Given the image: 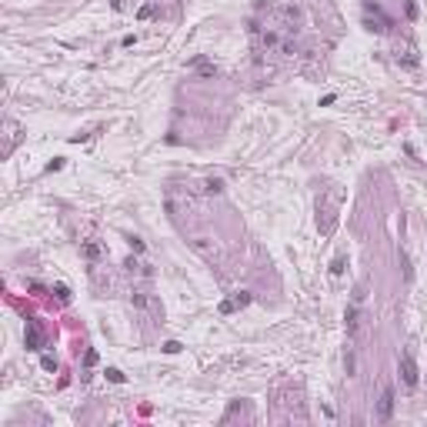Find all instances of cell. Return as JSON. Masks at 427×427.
<instances>
[{
    "instance_id": "obj_1",
    "label": "cell",
    "mask_w": 427,
    "mask_h": 427,
    "mask_svg": "<svg viewBox=\"0 0 427 427\" xmlns=\"http://www.w3.org/2000/svg\"><path fill=\"white\" fill-rule=\"evenodd\" d=\"M364 14H367V30H377V34H387L390 27V17H384V10L377 3H364Z\"/></svg>"
},
{
    "instance_id": "obj_2",
    "label": "cell",
    "mask_w": 427,
    "mask_h": 427,
    "mask_svg": "<svg viewBox=\"0 0 427 427\" xmlns=\"http://www.w3.org/2000/svg\"><path fill=\"white\" fill-rule=\"evenodd\" d=\"M401 381H404V387H417V360H414V354L404 351L401 354Z\"/></svg>"
},
{
    "instance_id": "obj_3",
    "label": "cell",
    "mask_w": 427,
    "mask_h": 427,
    "mask_svg": "<svg viewBox=\"0 0 427 427\" xmlns=\"http://www.w3.org/2000/svg\"><path fill=\"white\" fill-rule=\"evenodd\" d=\"M377 417L381 421H390L394 417V387H384V394H381V404H377Z\"/></svg>"
},
{
    "instance_id": "obj_4",
    "label": "cell",
    "mask_w": 427,
    "mask_h": 427,
    "mask_svg": "<svg viewBox=\"0 0 427 427\" xmlns=\"http://www.w3.org/2000/svg\"><path fill=\"white\" fill-rule=\"evenodd\" d=\"M23 340H27L30 351H40V347H44V331H40L37 320H27V334H23Z\"/></svg>"
},
{
    "instance_id": "obj_5",
    "label": "cell",
    "mask_w": 427,
    "mask_h": 427,
    "mask_svg": "<svg viewBox=\"0 0 427 427\" xmlns=\"http://www.w3.org/2000/svg\"><path fill=\"white\" fill-rule=\"evenodd\" d=\"M247 304H250V294L241 291V294H234L230 300H224V304H221V314H234L237 307H247Z\"/></svg>"
},
{
    "instance_id": "obj_6",
    "label": "cell",
    "mask_w": 427,
    "mask_h": 427,
    "mask_svg": "<svg viewBox=\"0 0 427 427\" xmlns=\"http://www.w3.org/2000/svg\"><path fill=\"white\" fill-rule=\"evenodd\" d=\"M17 140H20V127L14 120H7V150H3V154H10V150L17 147Z\"/></svg>"
},
{
    "instance_id": "obj_7",
    "label": "cell",
    "mask_w": 427,
    "mask_h": 427,
    "mask_svg": "<svg viewBox=\"0 0 427 427\" xmlns=\"http://www.w3.org/2000/svg\"><path fill=\"white\" fill-rule=\"evenodd\" d=\"M357 324H360V314H357V307L347 311V334H357Z\"/></svg>"
},
{
    "instance_id": "obj_8",
    "label": "cell",
    "mask_w": 427,
    "mask_h": 427,
    "mask_svg": "<svg viewBox=\"0 0 427 427\" xmlns=\"http://www.w3.org/2000/svg\"><path fill=\"white\" fill-rule=\"evenodd\" d=\"M344 367H347V377H354L357 374V360H354V351L347 347V354H344Z\"/></svg>"
},
{
    "instance_id": "obj_9",
    "label": "cell",
    "mask_w": 427,
    "mask_h": 427,
    "mask_svg": "<svg viewBox=\"0 0 427 427\" xmlns=\"http://www.w3.org/2000/svg\"><path fill=\"white\" fill-rule=\"evenodd\" d=\"M54 294H57V300H60V304H67V300H70V291H67L64 284H57V287H54Z\"/></svg>"
},
{
    "instance_id": "obj_10",
    "label": "cell",
    "mask_w": 427,
    "mask_h": 427,
    "mask_svg": "<svg viewBox=\"0 0 427 427\" xmlns=\"http://www.w3.org/2000/svg\"><path fill=\"white\" fill-rule=\"evenodd\" d=\"M344 264H347V260H344V254H340V257H334V264H331V274H344Z\"/></svg>"
},
{
    "instance_id": "obj_11",
    "label": "cell",
    "mask_w": 427,
    "mask_h": 427,
    "mask_svg": "<svg viewBox=\"0 0 427 427\" xmlns=\"http://www.w3.org/2000/svg\"><path fill=\"white\" fill-rule=\"evenodd\" d=\"M107 377H111L113 384H124V374L117 371V367H107Z\"/></svg>"
},
{
    "instance_id": "obj_12",
    "label": "cell",
    "mask_w": 427,
    "mask_h": 427,
    "mask_svg": "<svg viewBox=\"0 0 427 427\" xmlns=\"http://www.w3.org/2000/svg\"><path fill=\"white\" fill-rule=\"evenodd\" d=\"M40 364H44V371H57V360L50 357V354H44V360H40Z\"/></svg>"
},
{
    "instance_id": "obj_13",
    "label": "cell",
    "mask_w": 427,
    "mask_h": 427,
    "mask_svg": "<svg viewBox=\"0 0 427 427\" xmlns=\"http://www.w3.org/2000/svg\"><path fill=\"white\" fill-rule=\"evenodd\" d=\"M164 351H167V354H177V351H180V344H177V340H167V344H164Z\"/></svg>"
},
{
    "instance_id": "obj_14",
    "label": "cell",
    "mask_w": 427,
    "mask_h": 427,
    "mask_svg": "<svg viewBox=\"0 0 427 427\" xmlns=\"http://www.w3.org/2000/svg\"><path fill=\"white\" fill-rule=\"evenodd\" d=\"M60 167H64V160H60V157H54V160L47 164V170H60Z\"/></svg>"
}]
</instances>
